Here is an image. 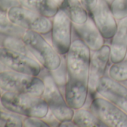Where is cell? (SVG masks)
Wrapping results in <instances>:
<instances>
[{
	"label": "cell",
	"mask_w": 127,
	"mask_h": 127,
	"mask_svg": "<svg viewBox=\"0 0 127 127\" xmlns=\"http://www.w3.org/2000/svg\"><path fill=\"white\" fill-rule=\"evenodd\" d=\"M105 1L108 4V5H111V4L115 1V0H105Z\"/></svg>",
	"instance_id": "30"
},
{
	"label": "cell",
	"mask_w": 127,
	"mask_h": 127,
	"mask_svg": "<svg viewBox=\"0 0 127 127\" xmlns=\"http://www.w3.org/2000/svg\"><path fill=\"white\" fill-rule=\"evenodd\" d=\"M73 26L79 38L89 47L91 51H98L105 45V38L91 17H89L87 22L84 24L73 23Z\"/></svg>",
	"instance_id": "13"
},
{
	"label": "cell",
	"mask_w": 127,
	"mask_h": 127,
	"mask_svg": "<svg viewBox=\"0 0 127 127\" xmlns=\"http://www.w3.org/2000/svg\"><path fill=\"white\" fill-rule=\"evenodd\" d=\"M61 9L66 11L73 24H84L90 16L81 0H65Z\"/></svg>",
	"instance_id": "17"
},
{
	"label": "cell",
	"mask_w": 127,
	"mask_h": 127,
	"mask_svg": "<svg viewBox=\"0 0 127 127\" xmlns=\"http://www.w3.org/2000/svg\"><path fill=\"white\" fill-rule=\"evenodd\" d=\"M50 74L59 88L60 86L65 87L68 80V72H67V68L66 61H63L62 60L60 67L55 70L50 71Z\"/></svg>",
	"instance_id": "23"
},
{
	"label": "cell",
	"mask_w": 127,
	"mask_h": 127,
	"mask_svg": "<svg viewBox=\"0 0 127 127\" xmlns=\"http://www.w3.org/2000/svg\"><path fill=\"white\" fill-rule=\"evenodd\" d=\"M90 109L107 127H127V114L104 97L95 98Z\"/></svg>",
	"instance_id": "9"
},
{
	"label": "cell",
	"mask_w": 127,
	"mask_h": 127,
	"mask_svg": "<svg viewBox=\"0 0 127 127\" xmlns=\"http://www.w3.org/2000/svg\"><path fill=\"white\" fill-rule=\"evenodd\" d=\"M96 93L127 114V88L120 82L104 76L99 82Z\"/></svg>",
	"instance_id": "11"
},
{
	"label": "cell",
	"mask_w": 127,
	"mask_h": 127,
	"mask_svg": "<svg viewBox=\"0 0 127 127\" xmlns=\"http://www.w3.org/2000/svg\"><path fill=\"white\" fill-rule=\"evenodd\" d=\"M7 14L10 20L24 30H30L41 34L51 32L52 21L50 18L40 15L22 5L11 8Z\"/></svg>",
	"instance_id": "5"
},
{
	"label": "cell",
	"mask_w": 127,
	"mask_h": 127,
	"mask_svg": "<svg viewBox=\"0 0 127 127\" xmlns=\"http://www.w3.org/2000/svg\"><path fill=\"white\" fill-rule=\"evenodd\" d=\"M2 91L0 89V98H1V96H2Z\"/></svg>",
	"instance_id": "31"
},
{
	"label": "cell",
	"mask_w": 127,
	"mask_h": 127,
	"mask_svg": "<svg viewBox=\"0 0 127 127\" xmlns=\"http://www.w3.org/2000/svg\"><path fill=\"white\" fill-rule=\"evenodd\" d=\"M25 31L10 20L6 11L0 10V34L5 36L22 37Z\"/></svg>",
	"instance_id": "19"
},
{
	"label": "cell",
	"mask_w": 127,
	"mask_h": 127,
	"mask_svg": "<svg viewBox=\"0 0 127 127\" xmlns=\"http://www.w3.org/2000/svg\"><path fill=\"white\" fill-rule=\"evenodd\" d=\"M68 78L88 82L91 62V49L79 38L74 40L66 54Z\"/></svg>",
	"instance_id": "4"
},
{
	"label": "cell",
	"mask_w": 127,
	"mask_h": 127,
	"mask_svg": "<svg viewBox=\"0 0 127 127\" xmlns=\"http://www.w3.org/2000/svg\"><path fill=\"white\" fill-rule=\"evenodd\" d=\"M24 127H49V124L43 118L27 117L23 120Z\"/></svg>",
	"instance_id": "25"
},
{
	"label": "cell",
	"mask_w": 127,
	"mask_h": 127,
	"mask_svg": "<svg viewBox=\"0 0 127 127\" xmlns=\"http://www.w3.org/2000/svg\"><path fill=\"white\" fill-rule=\"evenodd\" d=\"M73 121L79 127H107L91 110L82 108L75 110Z\"/></svg>",
	"instance_id": "18"
},
{
	"label": "cell",
	"mask_w": 127,
	"mask_h": 127,
	"mask_svg": "<svg viewBox=\"0 0 127 127\" xmlns=\"http://www.w3.org/2000/svg\"><path fill=\"white\" fill-rule=\"evenodd\" d=\"M21 116L8 111L0 110V127H23Z\"/></svg>",
	"instance_id": "21"
},
{
	"label": "cell",
	"mask_w": 127,
	"mask_h": 127,
	"mask_svg": "<svg viewBox=\"0 0 127 127\" xmlns=\"http://www.w3.org/2000/svg\"><path fill=\"white\" fill-rule=\"evenodd\" d=\"M105 39H111L114 35L118 23L111 5L105 0H98L96 6L90 15Z\"/></svg>",
	"instance_id": "10"
},
{
	"label": "cell",
	"mask_w": 127,
	"mask_h": 127,
	"mask_svg": "<svg viewBox=\"0 0 127 127\" xmlns=\"http://www.w3.org/2000/svg\"><path fill=\"white\" fill-rule=\"evenodd\" d=\"M111 8L117 20H120L127 17V0H115Z\"/></svg>",
	"instance_id": "24"
},
{
	"label": "cell",
	"mask_w": 127,
	"mask_h": 127,
	"mask_svg": "<svg viewBox=\"0 0 127 127\" xmlns=\"http://www.w3.org/2000/svg\"><path fill=\"white\" fill-rule=\"evenodd\" d=\"M22 40L26 45L32 55L48 71L58 69L62 61L61 55L58 54L53 46H51L43 37V34L26 30L22 36Z\"/></svg>",
	"instance_id": "2"
},
{
	"label": "cell",
	"mask_w": 127,
	"mask_h": 127,
	"mask_svg": "<svg viewBox=\"0 0 127 127\" xmlns=\"http://www.w3.org/2000/svg\"><path fill=\"white\" fill-rule=\"evenodd\" d=\"M19 4L48 18H53L59 8L52 0H18Z\"/></svg>",
	"instance_id": "16"
},
{
	"label": "cell",
	"mask_w": 127,
	"mask_h": 127,
	"mask_svg": "<svg viewBox=\"0 0 127 127\" xmlns=\"http://www.w3.org/2000/svg\"><path fill=\"white\" fill-rule=\"evenodd\" d=\"M0 89L4 92L42 96L45 84L43 80L37 76L8 70L0 72Z\"/></svg>",
	"instance_id": "3"
},
{
	"label": "cell",
	"mask_w": 127,
	"mask_h": 127,
	"mask_svg": "<svg viewBox=\"0 0 127 127\" xmlns=\"http://www.w3.org/2000/svg\"><path fill=\"white\" fill-rule=\"evenodd\" d=\"M110 61L111 64L122 61L127 55V17L120 20L117 29L111 38Z\"/></svg>",
	"instance_id": "14"
},
{
	"label": "cell",
	"mask_w": 127,
	"mask_h": 127,
	"mask_svg": "<svg viewBox=\"0 0 127 127\" xmlns=\"http://www.w3.org/2000/svg\"><path fill=\"white\" fill-rule=\"evenodd\" d=\"M52 1L55 3V5L60 8H61L64 5V4L65 2V0H52Z\"/></svg>",
	"instance_id": "29"
},
{
	"label": "cell",
	"mask_w": 127,
	"mask_h": 127,
	"mask_svg": "<svg viewBox=\"0 0 127 127\" xmlns=\"http://www.w3.org/2000/svg\"><path fill=\"white\" fill-rule=\"evenodd\" d=\"M110 46L105 44L99 50L94 52L91 58L88 85L89 92L91 94L96 93L99 82L105 76L110 61Z\"/></svg>",
	"instance_id": "12"
},
{
	"label": "cell",
	"mask_w": 127,
	"mask_h": 127,
	"mask_svg": "<svg viewBox=\"0 0 127 127\" xmlns=\"http://www.w3.org/2000/svg\"><path fill=\"white\" fill-rule=\"evenodd\" d=\"M64 88V98L67 105L73 110L82 108L89 92L88 83L68 78Z\"/></svg>",
	"instance_id": "15"
},
{
	"label": "cell",
	"mask_w": 127,
	"mask_h": 127,
	"mask_svg": "<svg viewBox=\"0 0 127 127\" xmlns=\"http://www.w3.org/2000/svg\"><path fill=\"white\" fill-rule=\"evenodd\" d=\"M81 2L85 6V8L87 9V11H88L89 15H91L92 11L96 6L98 0H81Z\"/></svg>",
	"instance_id": "27"
},
{
	"label": "cell",
	"mask_w": 127,
	"mask_h": 127,
	"mask_svg": "<svg viewBox=\"0 0 127 127\" xmlns=\"http://www.w3.org/2000/svg\"><path fill=\"white\" fill-rule=\"evenodd\" d=\"M0 63L8 70L37 76L41 72L40 64L30 55H26L4 46H0Z\"/></svg>",
	"instance_id": "7"
},
{
	"label": "cell",
	"mask_w": 127,
	"mask_h": 127,
	"mask_svg": "<svg viewBox=\"0 0 127 127\" xmlns=\"http://www.w3.org/2000/svg\"><path fill=\"white\" fill-rule=\"evenodd\" d=\"M43 80L45 84V89L42 97L46 102L49 111L54 118L58 122L72 120L75 110L67 105L65 98L61 94L59 87L51 74L46 76Z\"/></svg>",
	"instance_id": "6"
},
{
	"label": "cell",
	"mask_w": 127,
	"mask_h": 127,
	"mask_svg": "<svg viewBox=\"0 0 127 127\" xmlns=\"http://www.w3.org/2000/svg\"><path fill=\"white\" fill-rule=\"evenodd\" d=\"M19 5L18 0H0V10L7 12L11 8Z\"/></svg>",
	"instance_id": "26"
},
{
	"label": "cell",
	"mask_w": 127,
	"mask_h": 127,
	"mask_svg": "<svg viewBox=\"0 0 127 127\" xmlns=\"http://www.w3.org/2000/svg\"><path fill=\"white\" fill-rule=\"evenodd\" d=\"M108 76L119 82L127 81V60L112 64L108 70Z\"/></svg>",
	"instance_id": "20"
},
{
	"label": "cell",
	"mask_w": 127,
	"mask_h": 127,
	"mask_svg": "<svg viewBox=\"0 0 127 127\" xmlns=\"http://www.w3.org/2000/svg\"><path fill=\"white\" fill-rule=\"evenodd\" d=\"M73 22L63 9H59L53 17L51 37L52 46L61 55H66L72 44Z\"/></svg>",
	"instance_id": "8"
},
{
	"label": "cell",
	"mask_w": 127,
	"mask_h": 127,
	"mask_svg": "<svg viewBox=\"0 0 127 127\" xmlns=\"http://www.w3.org/2000/svg\"><path fill=\"white\" fill-rule=\"evenodd\" d=\"M2 46L7 48H9L11 49L15 50L17 52L26 54V55H32L26 45L22 40V37L5 36V39H3V41H2Z\"/></svg>",
	"instance_id": "22"
},
{
	"label": "cell",
	"mask_w": 127,
	"mask_h": 127,
	"mask_svg": "<svg viewBox=\"0 0 127 127\" xmlns=\"http://www.w3.org/2000/svg\"><path fill=\"white\" fill-rule=\"evenodd\" d=\"M59 126H76V125L74 123V122L72 120H65L59 122Z\"/></svg>",
	"instance_id": "28"
},
{
	"label": "cell",
	"mask_w": 127,
	"mask_h": 127,
	"mask_svg": "<svg viewBox=\"0 0 127 127\" xmlns=\"http://www.w3.org/2000/svg\"><path fill=\"white\" fill-rule=\"evenodd\" d=\"M2 107L12 113L23 117L45 118L49 114V106L42 96L11 92L2 93L0 98Z\"/></svg>",
	"instance_id": "1"
}]
</instances>
